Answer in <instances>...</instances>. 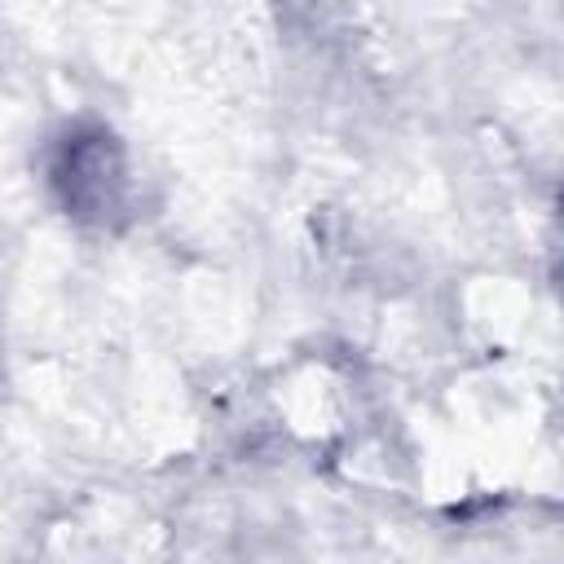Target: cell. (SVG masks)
Instances as JSON below:
<instances>
[{
	"label": "cell",
	"mask_w": 564,
	"mask_h": 564,
	"mask_svg": "<svg viewBox=\"0 0 564 564\" xmlns=\"http://www.w3.org/2000/svg\"><path fill=\"white\" fill-rule=\"evenodd\" d=\"M53 185L62 194V207L84 220H110L123 207L128 194V167L123 150L106 128L70 132L53 163Z\"/></svg>",
	"instance_id": "6da1fadb"
}]
</instances>
